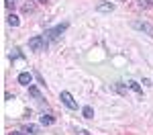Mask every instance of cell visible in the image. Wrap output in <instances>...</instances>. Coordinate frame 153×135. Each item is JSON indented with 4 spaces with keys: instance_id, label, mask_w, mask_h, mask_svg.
I'll return each mask as SVG.
<instances>
[{
    "instance_id": "6da1fadb",
    "label": "cell",
    "mask_w": 153,
    "mask_h": 135,
    "mask_svg": "<svg viewBox=\"0 0 153 135\" xmlns=\"http://www.w3.org/2000/svg\"><path fill=\"white\" fill-rule=\"evenodd\" d=\"M29 47L33 49V51H43V49L47 47L45 35H37V37H33V39H29Z\"/></svg>"
},
{
    "instance_id": "7a4b0ae2",
    "label": "cell",
    "mask_w": 153,
    "mask_h": 135,
    "mask_svg": "<svg viewBox=\"0 0 153 135\" xmlns=\"http://www.w3.org/2000/svg\"><path fill=\"white\" fill-rule=\"evenodd\" d=\"M68 29V25L63 23V25H57L55 29H51V31H47V39H51V41H57L59 37H61V33Z\"/></svg>"
},
{
    "instance_id": "3957f363",
    "label": "cell",
    "mask_w": 153,
    "mask_h": 135,
    "mask_svg": "<svg viewBox=\"0 0 153 135\" xmlns=\"http://www.w3.org/2000/svg\"><path fill=\"white\" fill-rule=\"evenodd\" d=\"M61 102H63V104H65L68 109H71V110L78 109V102H76V100H74V96H71L70 92H65V90L61 92Z\"/></svg>"
},
{
    "instance_id": "277c9868",
    "label": "cell",
    "mask_w": 153,
    "mask_h": 135,
    "mask_svg": "<svg viewBox=\"0 0 153 135\" xmlns=\"http://www.w3.org/2000/svg\"><path fill=\"white\" fill-rule=\"evenodd\" d=\"M98 12H112L114 10V4L112 2H104V4H98V8H96Z\"/></svg>"
},
{
    "instance_id": "5b68a950",
    "label": "cell",
    "mask_w": 153,
    "mask_h": 135,
    "mask_svg": "<svg viewBox=\"0 0 153 135\" xmlns=\"http://www.w3.org/2000/svg\"><path fill=\"white\" fill-rule=\"evenodd\" d=\"M31 80H33V76H31V74H27V72H23L21 76H19V82H21V84H25V86L31 84Z\"/></svg>"
},
{
    "instance_id": "8992f818",
    "label": "cell",
    "mask_w": 153,
    "mask_h": 135,
    "mask_svg": "<svg viewBox=\"0 0 153 135\" xmlns=\"http://www.w3.org/2000/svg\"><path fill=\"white\" fill-rule=\"evenodd\" d=\"M23 131H25V135H37V127L35 125H27Z\"/></svg>"
},
{
    "instance_id": "52a82bcc",
    "label": "cell",
    "mask_w": 153,
    "mask_h": 135,
    "mask_svg": "<svg viewBox=\"0 0 153 135\" xmlns=\"http://www.w3.org/2000/svg\"><path fill=\"white\" fill-rule=\"evenodd\" d=\"M53 121H55V119H53L51 115H43V117H41V125H51Z\"/></svg>"
},
{
    "instance_id": "ba28073f",
    "label": "cell",
    "mask_w": 153,
    "mask_h": 135,
    "mask_svg": "<svg viewBox=\"0 0 153 135\" xmlns=\"http://www.w3.org/2000/svg\"><path fill=\"white\" fill-rule=\"evenodd\" d=\"M84 117H86V119H92V117H94V109H92V107H86V109H84Z\"/></svg>"
},
{
    "instance_id": "9c48e42d",
    "label": "cell",
    "mask_w": 153,
    "mask_h": 135,
    "mask_svg": "<svg viewBox=\"0 0 153 135\" xmlns=\"http://www.w3.org/2000/svg\"><path fill=\"white\" fill-rule=\"evenodd\" d=\"M29 94H31V96H35V98H41V92L37 90L35 86H31V88H29Z\"/></svg>"
},
{
    "instance_id": "30bf717a",
    "label": "cell",
    "mask_w": 153,
    "mask_h": 135,
    "mask_svg": "<svg viewBox=\"0 0 153 135\" xmlns=\"http://www.w3.org/2000/svg\"><path fill=\"white\" fill-rule=\"evenodd\" d=\"M8 25H12V27H16V25H19V16H14V14H10V16H8Z\"/></svg>"
},
{
    "instance_id": "8fae6325",
    "label": "cell",
    "mask_w": 153,
    "mask_h": 135,
    "mask_svg": "<svg viewBox=\"0 0 153 135\" xmlns=\"http://www.w3.org/2000/svg\"><path fill=\"white\" fill-rule=\"evenodd\" d=\"M139 6H143V8H149V6H151V0H139Z\"/></svg>"
},
{
    "instance_id": "7c38bea8",
    "label": "cell",
    "mask_w": 153,
    "mask_h": 135,
    "mask_svg": "<svg viewBox=\"0 0 153 135\" xmlns=\"http://www.w3.org/2000/svg\"><path fill=\"white\" fill-rule=\"evenodd\" d=\"M129 88H133L135 92H141V88H139V84H137V82H129Z\"/></svg>"
},
{
    "instance_id": "4fadbf2b",
    "label": "cell",
    "mask_w": 153,
    "mask_h": 135,
    "mask_svg": "<svg viewBox=\"0 0 153 135\" xmlns=\"http://www.w3.org/2000/svg\"><path fill=\"white\" fill-rule=\"evenodd\" d=\"M6 6H8V8H12V6H14V2H12V0H6Z\"/></svg>"
},
{
    "instance_id": "5bb4252c",
    "label": "cell",
    "mask_w": 153,
    "mask_h": 135,
    "mask_svg": "<svg viewBox=\"0 0 153 135\" xmlns=\"http://www.w3.org/2000/svg\"><path fill=\"white\" fill-rule=\"evenodd\" d=\"M78 135H88V131H80V133H78Z\"/></svg>"
},
{
    "instance_id": "9a60e30c",
    "label": "cell",
    "mask_w": 153,
    "mask_h": 135,
    "mask_svg": "<svg viewBox=\"0 0 153 135\" xmlns=\"http://www.w3.org/2000/svg\"><path fill=\"white\" fill-rule=\"evenodd\" d=\"M12 135H21V133H12Z\"/></svg>"
}]
</instances>
